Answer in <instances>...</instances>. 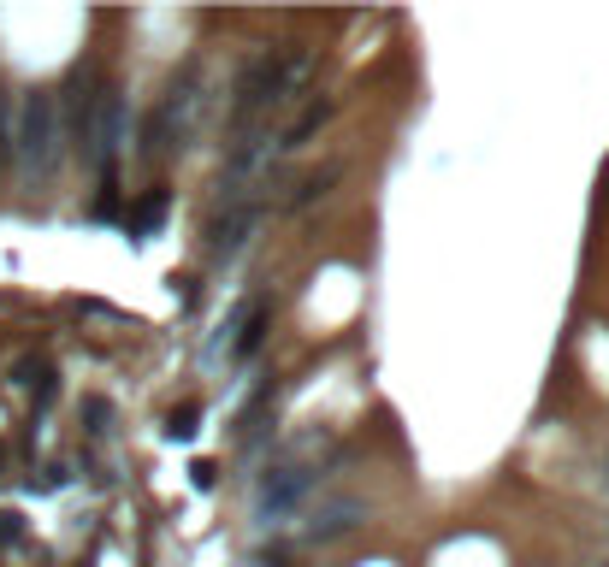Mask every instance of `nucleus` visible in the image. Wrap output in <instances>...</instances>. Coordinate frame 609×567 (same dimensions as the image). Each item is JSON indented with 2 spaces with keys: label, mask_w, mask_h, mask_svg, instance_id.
I'll use <instances>...</instances> for the list:
<instances>
[{
  "label": "nucleus",
  "mask_w": 609,
  "mask_h": 567,
  "mask_svg": "<svg viewBox=\"0 0 609 567\" xmlns=\"http://www.w3.org/2000/svg\"><path fill=\"white\" fill-rule=\"evenodd\" d=\"M18 154H24L30 172H48V166H54V95H30V101H24Z\"/></svg>",
  "instance_id": "f257e3e1"
},
{
  "label": "nucleus",
  "mask_w": 609,
  "mask_h": 567,
  "mask_svg": "<svg viewBox=\"0 0 609 567\" xmlns=\"http://www.w3.org/2000/svg\"><path fill=\"white\" fill-rule=\"evenodd\" d=\"M190 113H196V77H184V83L166 89V101H160V113H154V125H148V148H166L172 130L190 125Z\"/></svg>",
  "instance_id": "f03ea898"
},
{
  "label": "nucleus",
  "mask_w": 609,
  "mask_h": 567,
  "mask_svg": "<svg viewBox=\"0 0 609 567\" xmlns=\"http://www.w3.org/2000/svg\"><path fill=\"white\" fill-rule=\"evenodd\" d=\"M302 491H308V473H302V467H278V473H267V479H261L255 514H261V520H272V514H284V508L296 503Z\"/></svg>",
  "instance_id": "7ed1b4c3"
},
{
  "label": "nucleus",
  "mask_w": 609,
  "mask_h": 567,
  "mask_svg": "<svg viewBox=\"0 0 609 567\" xmlns=\"http://www.w3.org/2000/svg\"><path fill=\"white\" fill-rule=\"evenodd\" d=\"M355 520H361V503H355V497H338V503H326L320 514H314L308 538H314V544H332V538H343Z\"/></svg>",
  "instance_id": "20e7f679"
},
{
  "label": "nucleus",
  "mask_w": 609,
  "mask_h": 567,
  "mask_svg": "<svg viewBox=\"0 0 609 567\" xmlns=\"http://www.w3.org/2000/svg\"><path fill=\"white\" fill-rule=\"evenodd\" d=\"M261 337H267V308L255 302V308L243 314V325H237V355H255V349H261Z\"/></svg>",
  "instance_id": "39448f33"
},
{
  "label": "nucleus",
  "mask_w": 609,
  "mask_h": 567,
  "mask_svg": "<svg viewBox=\"0 0 609 567\" xmlns=\"http://www.w3.org/2000/svg\"><path fill=\"white\" fill-rule=\"evenodd\" d=\"M160 213H166V195L154 189V195H148V201L131 213V231H136V237H142V231H154V225H160Z\"/></svg>",
  "instance_id": "423d86ee"
},
{
  "label": "nucleus",
  "mask_w": 609,
  "mask_h": 567,
  "mask_svg": "<svg viewBox=\"0 0 609 567\" xmlns=\"http://www.w3.org/2000/svg\"><path fill=\"white\" fill-rule=\"evenodd\" d=\"M196 420H202V408L190 402V408H178L172 420H166V438H196Z\"/></svg>",
  "instance_id": "0eeeda50"
},
{
  "label": "nucleus",
  "mask_w": 609,
  "mask_h": 567,
  "mask_svg": "<svg viewBox=\"0 0 609 567\" xmlns=\"http://www.w3.org/2000/svg\"><path fill=\"white\" fill-rule=\"evenodd\" d=\"M604 567H609V562H604Z\"/></svg>",
  "instance_id": "6e6552de"
}]
</instances>
